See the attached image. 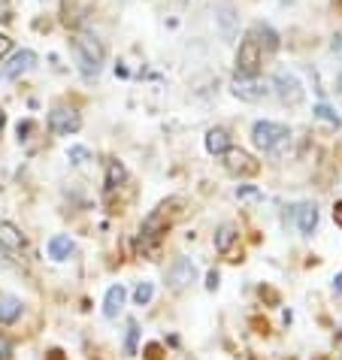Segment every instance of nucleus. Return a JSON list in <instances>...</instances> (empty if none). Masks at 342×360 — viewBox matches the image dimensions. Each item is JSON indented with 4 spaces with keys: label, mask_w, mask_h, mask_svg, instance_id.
<instances>
[{
    "label": "nucleus",
    "mask_w": 342,
    "mask_h": 360,
    "mask_svg": "<svg viewBox=\"0 0 342 360\" xmlns=\"http://www.w3.org/2000/svg\"><path fill=\"white\" fill-rule=\"evenodd\" d=\"M152 297H155V285L152 282H139L137 285V291H134V303L137 306H148L152 303Z\"/></svg>",
    "instance_id": "obj_22"
},
{
    "label": "nucleus",
    "mask_w": 342,
    "mask_h": 360,
    "mask_svg": "<svg viewBox=\"0 0 342 360\" xmlns=\"http://www.w3.org/2000/svg\"><path fill=\"white\" fill-rule=\"evenodd\" d=\"M125 300H127V291L122 285H113L103 297V315L106 318H118V312L125 309Z\"/></svg>",
    "instance_id": "obj_15"
},
{
    "label": "nucleus",
    "mask_w": 342,
    "mask_h": 360,
    "mask_svg": "<svg viewBox=\"0 0 342 360\" xmlns=\"http://www.w3.org/2000/svg\"><path fill=\"white\" fill-rule=\"evenodd\" d=\"M146 357H148V360H160V345H155V342L148 345V348H146Z\"/></svg>",
    "instance_id": "obj_30"
},
{
    "label": "nucleus",
    "mask_w": 342,
    "mask_h": 360,
    "mask_svg": "<svg viewBox=\"0 0 342 360\" xmlns=\"http://www.w3.org/2000/svg\"><path fill=\"white\" fill-rule=\"evenodd\" d=\"M49 257H52V261H67V257L70 255H73V239H70L67 233H58V236H52V239H49Z\"/></svg>",
    "instance_id": "obj_17"
},
{
    "label": "nucleus",
    "mask_w": 342,
    "mask_h": 360,
    "mask_svg": "<svg viewBox=\"0 0 342 360\" xmlns=\"http://www.w3.org/2000/svg\"><path fill=\"white\" fill-rule=\"evenodd\" d=\"M73 55H76V64H79V73L85 79H97L100 70H103L106 61V49L97 37L91 34H76L73 37Z\"/></svg>",
    "instance_id": "obj_1"
},
{
    "label": "nucleus",
    "mask_w": 342,
    "mask_h": 360,
    "mask_svg": "<svg viewBox=\"0 0 342 360\" xmlns=\"http://www.w3.org/2000/svg\"><path fill=\"white\" fill-rule=\"evenodd\" d=\"M221 158H224L227 173H234V176H255L260 169V164L255 161V158H251L248 152H243V148H234V146H230Z\"/></svg>",
    "instance_id": "obj_10"
},
{
    "label": "nucleus",
    "mask_w": 342,
    "mask_h": 360,
    "mask_svg": "<svg viewBox=\"0 0 342 360\" xmlns=\"http://www.w3.org/2000/svg\"><path fill=\"white\" fill-rule=\"evenodd\" d=\"M330 52L336 55V61H342V37H334V43H330Z\"/></svg>",
    "instance_id": "obj_29"
},
{
    "label": "nucleus",
    "mask_w": 342,
    "mask_h": 360,
    "mask_svg": "<svg viewBox=\"0 0 342 360\" xmlns=\"http://www.w3.org/2000/svg\"><path fill=\"white\" fill-rule=\"evenodd\" d=\"M4 124H6V115H4V109H0V131H4Z\"/></svg>",
    "instance_id": "obj_35"
},
{
    "label": "nucleus",
    "mask_w": 342,
    "mask_h": 360,
    "mask_svg": "<svg viewBox=\"0 0 342 360\" xmlns=\"http://www.w3.org/2000/svg\"><path fill=\"white\" fill-rule=\"evenodd\" d=\"M0 245L9 248V252H18V248L25 245L22 230H18L15 224H9V221H0Z\"/></svg>",
    "instance_id": "obj_18"
},
{
    "label": "nucleus",
    "mask_w": 342,
    "mask_h": 360,
    "mask_svg": "<svg viewBox=\"0 0 342 360\" xmlns=\"http://www.w3.org/2000/svg\"><path fill=\"white\" fill-rule=\"evenodd\" d=\"M312 115H315V122L327 124L330 131H339V127H342V118L336 115V109H330L327 103H318L315 109H312Z\"/></svg>",
    "instance_id": "obj_21"
},
{
    "label": "nucleus",
    "mask_w": 342,
    "mask_h": 360,
    "mask_svg": "<svg viewBox=\"0 0 342 360\" xmlns=\"http://www.w3.org/2000/svg\"><path fill=\"white\" fill-rule=\"evenodd\" d=\"M9 49H13V39H9L6 34H0V58L9 55Z\"/></svg>",
    "instance_id": "obj_27"
},
{
    "label": "nucleus",
    "mask_w": 342,
    "mask_h": 360,
    "mask_svg": "<svg viewBox=\"0 0 342 360\" xmlns=\"http://www.w3.org/2000/svg\"><path fill=\"white\" fill-rule=\"evenodd\" d=\"M9 354H13V345H9L6 339L0 336V360H9Z\"/></svg>",
    "instance_id": "obj_28"
},
{
    "label": "nucleus",
    "mask_w": 342,
    "mask_h": 360,
    "mask_svg": "<svg viewBox=\"0 0 342 360\" xmlns=\"http://www.w3.org/2000/svg\"><path fill=\"white\" fill-rule=\"evenodd\" d=\"M194 278H197V266H194L191 257H176L167 269V288L170 291H182V288H188Z\"/></svg>",
    "instance_id": "obj_7"
},
{
    "label": "nucleus",
    "mask_w": 342,
    "mask_h": 360,
    "mask_svg": "<svg viewBox=\"0 0 342 360\" xmlns=\"http://www.w3.org/2000/svg\"><path fill=\"white\" fill-rule=\"evenodd\" d=\"M31 131H34V124H31V122L18 124V139H25V134H31Z\"/></svg>",
    "instance_id": "obj_32"
},
{
    "label": "nucleus",
    "mask_w": 342,
    "mask_h": 360,
    "mask_svg": "<svg viewBox=\"0 0 342 360\" xmlns=\"http://www.w3.org/2000/svg\"><path fill=\"white\" fill-rule=\"evenodd\" d=\"M0 22H13V6H9V0H0Z\"/></svg>",
    "instance_id": "obj_26"
},
{
    "label": "nucleus",
    "mask_w": 342,
    "mask_h": 360,
    "mask_svg": "<svg viewBox=\"0 0 342 360\" xmlns=\"http://www.w3.org/2000/svg\"><path fill=\"white\" fill-rule=\"evenodd\" d=\"M288 139H291V131L279 122H255V127H251V143L267 155H279Z\"/></svg>",
    "instance_id": "obj_2"
},
{
    "label": "nucleus",
    "mask_w": 342,
    "mask_h": 360,
    "mask_svg": "<svg viewBox=\"0 0 342 360\" xmlns=\"http://www.w3.org/2000/svg\"><path fill=\"white\" fill-rule=\"evenodd\" d=\"M137 336H139V327H137V321H130L127 339H125V354H137Z\"/></svg>",
    "instance_id": "obj_25"
},
{
    "label": "nucleus",
    "mask_w": 342,
    "mask_h": 360,
    "mask_svg": "<svg viewBox=\"0 0 342 360\" xmlns=\"http://www.w3.org/2000/svg\"><path fill=\"white\" fill-rule=\"evenodd\" d=\"M79 127H82V118H79V112L73 106H67V103L52 106V112H49V131L52 134L70 136V134H76Z\"/></svg>",
    "instance_id": "obj_6"
},
{
    "label": "nucleus",
    "mask_w": 342,
    "mask_h": 360,
    "mask_svg": "<svg viewBox=\"0 0 342 360\" xmlns=\"http://www.w3.org/2000/svg\"><path fill=\"white\" fill-rule=\"evenodd\" d=\"M260 64H264V52H260V46L255 43V37L248 34L243 43H239V52H236V76H258Z\"/></svg>",
    "instance_id": "obj_5"
},
{
    "label": "nucleus",
    "mask_w": 342,
    "mask_h": 360,
    "mask_svg": "<svg viewBox=\"0 0 342 360\" xmlns=\"http://www.w3.org/2000/svg\"><path fill=\"white\" fill-rule=\"evenodd\" d=\"M334 294H336V297H342V273L336 276V282H334Z\"/></svg>",
    "instance_id": "obj_33"
},
{
    "label": "nucleus",
    "mask_w": 342,
    "mask_h": 360,
    "mask_svg": "<svg viewBox=\"0 0 342 360\" xmlns=\"http://www.w3.org/2000/svg\"><path fill=\"white\" fill-rule=\"evenodd\" d=\"M164 236H167V221L160 218V212L148 215L143 230H139V236H137V252L143 255V257H155L160 252V243H164Z\"/></svg>",
    "instance_id": "obj_3"
},
{
    "label": "nucleus",
    "mask_w": 342,
    "mask_h": 360,
    "mask_svg": "<svg viewBox=\"0 0 342 360\" xmlns=\"http://www.w3.org/2000/svg\"><path fill=\"white\" fill-rule=\"evenodd\" d=\"M125 179H127V169H125L122 161H109V164H106V182H103V185H106L109 194H113L115 188L125 182Z\"/></svg>",
    "instance_id": "obj_20"
},
{
    "label": "nucleus",
    "mask_w": 342,
    "mask_h": 360,
    "mask_svg": "<svg viewBox=\"0 0 342 360\" xmlns=\"http://www.w3.org/2000/svg\"><path fill=\"white\" fill-rule=\"evenodd\" d=\"M294 215H297L300 233H303V236L315 233V227H318V209H315V203H300V206H294Z\"/></svg>",
    "instance_id": "obj_14"
},
{
    "label": "nucleus",
    "mask_w": 342,
    "mask_h": 360,
    "mask_svg": "<svg viewBox=\"0 0 342 360\" xmlns=\"http://www.w3.org/2000/svg\"><path fill=\"white\" fill-rule=\"evenodd\" d=\"M334 218H336V221L342 224V203H336V209H334Z\"/></svg>",
    "instance_id": "obj_34"
},
{
    "label": "nucleus",
    "mask_w": 342,
    "mask_h": 360,
    "mask_svg": "<svg viewBox=\"0 0 342 360\" xmlns=\"http://www.w3.org/2000/svg\"><path fill=\"white\" fill-rule=\"evenodd\" d=\"M234 94L239 100H248V103H258L270 94V85L258 76H234Z\"/></svg>",
    "instance_id": "obj_9"
},
{
    "label": "nucleus",
    "mask_w": 342,
    "mask_h": 360,
    "mask_svg": "<svg viewBox=\"0 0 342 360\" xmlns=\"http://www.w3.org/2000/svg\"><path fill=\"white\" fill-rule=\"evenodd\" d=\"M215 25H218L221 39L234 43V39H236V31H239V15H236V9H234V6H227V4L215 6Z\"/></svg>",
    "instance_id": "obj_11"
},
{
    "label": "nucleus",
    "mask_w": 342,
    "mask_h": 360,
    "mask_svg": "<svg viewBox=\"0 0 342 360\" xmlns=\"http://www.w3.org/2000/svg\"><path fill=\"white\" fill-rule=\"evenodd\" d=\"M206 288H209V291H215V288H218V273H215V269L206 276Z\"/></svg>",
    "instance_id": "obj_31"
},
{
    "label": "nucleus",
    "mask_w": 342,
    "mask_h": 360,
    "mask_svg": "<svg viewBox=\"0 0 342 360\" xmlns=\"http://www.w3.org/2000/svg\"><path fill=\"white\" fill-rule=\"evenodd\" d=\"M67 158H70V164H85V161H91V152H88L85 146H70V152H67Z\"/></svg>",
    "instance_id": "obj_24"
},
{
    "label": "nucleus",
    "mask_w": 342,
    "mask_h": 360,
    "mask_svg": "<svg viewBox=\"0 0 342 360\" xmlns=\"http://www.w3.org/2000/svg\"><path fill=\"white\" fill-rule=\"evenodd\" d=\"M230 146H234V139H230V134L224 127H213V131L206 134V152L209 155H224Z\"/></svg>",
    "instance_id": "obj_16"
},
{
    "label": "nucleus",
    "mask_w": 342,
    "mask_h": 360,
    "mask_svg": "<svg viewBox=\"0 0 342 360\" xmlns=\"http://www.w3.org/2000/svg\"><path fill=\"white\" fill-rule=\"evenodd\" d=\"M251 37H255V43L260 46V52H267V55L279 52V34L270 25L255 22V27H251Z\"/></svg>",
    "instance_id": "obj_13"
},
{
    "label": "nucleus",
    "mask_w": 342,
    "mask_h": 360,
    "mask_svg": "<svg viewBox=\"0 0 342 360\" xmlns=\"http://www.w3.org/2000/svg\"><path fill=\"white\" fill-rule=\"evenodd\" d=\"M18 315H22V300L0 294V324H13L18 321Z\"/></svg>",
    "instance_id": "obj_19"
},
{
    "label": "nucleus",
    "mask_w": 342,
    "mask_h": 360,
    "mask_svg": "<svg viewBox=\"0 0 342 360\" xmlns=\"http://www.w3.org/2000/svg\"><path fill=\"white\" fill-rule=\"evenodd\" d=\"M34 67H37V55L31 49H22V52H15L4 64V70H0V82H15L18 76H25L27 70H34Z\"/></svg>",
    "instance_id": "obj_8"
},
{
    "label": "nucleus",
    "mask_w": 342,
    "mask_h": 360,
    "mask_svg": "<svg viewBox=\"0 0 342 360\" xmlns=\"http://www.w3.org/2000/svg\"><path fill=\"white\" fill-rule=\"evenodd\" d=\"M236 243H239V227L236 224H221L215 233V252L227 261H236Z\"/></svg>",
    "instance_id": "obj_12"
},
{
    "label": "nucleus",
    "mask_w": 342,
    "mask_h": 360,
    "mask_svg": "<svg viewBox=\"0 0 342 360\" xmlns=\"http://www.w3.org/2000/svg\"><path fill=\"white\" fill-rule=\"evenodd\" d=\"M236 200L239 203H255V200H264V191H260V188H251V185H239Z\"/></svg>",
    "instance_id": "obj_23"
},
{
    "label": "nucleus",
    "mask_w": 342,
    "mask_h": 360,
    "mask_svg": "<svg viewBox=\"0 0 342 360\" xmlns=\"http://www.w3.org/2000/svg\"><path fill=\"white\" fill-rule=\"evenodd\" d=\"M273 91L285 106H300L303 103V97H306L303 82H300L291 70H279V73L273 76Z\"/></svg>",
    "instance_id": "obj_4"
}]
</instances>
